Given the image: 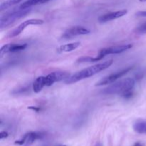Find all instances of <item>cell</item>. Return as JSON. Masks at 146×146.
Here are the masks:
<instances>
[{
	"mask_svg": "<svg viewBox=\"0 0 146 146\" xmlns=\"http://www.w3.org/2000/svg\"><path fill=\"white\" fill-rule=\"evenodd\" d=\"M135 80L131 78H126L113 84L105 89L102 93L106 95L119 94L125 98H131L133 94Z\"/></svg>",
	"mask_w": 146,
	"mask_h": 146,
	"instance_id": "1",
	"label": "cell"
},
{
	"mask_svg": "<svg viewBox=\"0 0 146 146\" xmlns=\"http://www.w3.org/2000/svg\"><path fill=\"white\" fill-rule=\"evenodd\" d=\"M113 63V60L111 59L84 68V69L81 70L78 72H76L74 75L71 76L69 78L66 80L65 83L66 84H72L81 81V80L85 79V78H88L89 77L93 76L101 72V71L108 68V67L112 65Z\"/></svg>",
	"mask_w": 146,
	"mask_h": 146,
	"instance_id": "2",
	"label": "cell"
},
{
	"mask_svg": "<svg viewBox=\"0 0 146 146\" xmlns=\"http://www.w3.org/2000/svg\"><path fill=\"white\" fill-rule=\"evenodd\" d=\"M30 11H31V7L25 9L19 7L17 9H14L13 11L4 14L0 18V28L4 29L9 27L11 24L15 22L17 20L22 18L29 14Z\"/></svg>",
	"mask_w": 146,
	"mask_h": 146,
	"instance_id": "3",
	"label": "cell"
},
{
	"mask_svg": "<svg viewBox=\"0 0 146 146\" xmlns=\"http://www.w3.org/2000/svg\"><path fill=\"white\" fill-rule=\"evenodd\" d=\"M44 135L45 134L42 132H29L26 133L21 139L16 141L15 143L21 146H30L37 140L42 139Z\"/></svg>",
	"mask_w": 146,
	"mask_h": 146,
	"instance_id": "4",
	"label": "cell"
},
{
	"mask_svg": "<svg viewBox=\"0 0 146 146\" xmlns=\"http://www.w3.org/2000/svg\"><path fill=\"white\" fill-rule=\"evenodd\" d=\"M44 23V21L43 19H30L26 20V21H23L21 24H20L18 27L16 29H14L13 31L9 34V37L12 38V37H15L19 35L29 25H40V24H43Z\"/></svg>",
	"mask_w": 146,
	"mask_h": 146,
	"instance_id": "5",
	"label": "cell"
},
{
	"mask_svg": "<svg viewBox=\"0 0 146 146\" xmlns=\"http://www.w3.org/2000/svg\"><path fill=\"white\" fill-rule=\"evenodd\" d=\"M132 68V67H128V68H125V69L122 70V71H118V72L115 73V74H110V75L104 77V78H101L99 81H98V82L96 84V86H101L103 85H108V84H112V83L117 81L118 78H121V77L123 76L124 75L128 74Z\"/></svg>",
	"mask_w": 146,
	"mask_h": 146,
	"instance_id": "6",
	"label": "cell"
},
{
	"mask_svg": "<svg viewBox=\"0 0 146 146\" xmlns=\"http://www.w3.org/2000/svg\"><path fill=\"white\" fill-rule=\"evenodd\" d=\"M133 47V45L131 44H123V45H118L114 46L108 47V48H104L100 50L98 52V55L101 56L104 58L106 55L109 54H121L124 51L129 50Z\"/></svg>",
	"mask_w": 146,
	"mask_h": 146,
	"instance_id": "7",
	"label": "cell"
},
{
	"mask_svg": "<svg viewBox=\"0 0 146 146\" xmlns=\"http://www.w3.org/2000/svg\"><path fill=\"white\" fill-rule=\"evenodd\" d=\"M71 76L70 74L64 71H56V72H52L45 76L46 86H51L54 83L58 82V81L66 80L67 78Z\"/></svg>",
	"mask_w": 146,
	"mask_h": 146,
	"instance_id": "8",
	"label": "cell"
},
{
	"mask_svg": "<svg viewBox=\"0 0 146 146\" xmlns=\"http://www.w3.org/2000/svg\"><path fill=\"white\" fill-rule=\"evenodd\" d=\"M90 32H91L90 30L86 27H81V26H76V27H71L70 29H67L63 34V38L70 39V38H72L73 37L76 36L88 34Z\"/></svg>",
	"mask_w": 146,
	"mask_h": 146,
	"instance_id": "9",
	"label": "cell"
},
{
	"mask_svg": "<svg viewBox=\"0 0 146 146\" xmlns=\"http://www.w3.org/2000/svg\"><path fill=\"white\" fill-rule=\"evenodd\" d=\"M27 46V44H8L3 46L0 49V56L8 53H14L24 50Z\"/></svg>",
	"mask_w": 146,
	"mask_h": 146,
	"instance_id": "10",
	"label": "cell"
},
{
	"mask_svg": "<svg viewBox=\"0 0 146 146\" xmlns=\"http://www.w3.org/2000/svg\"><path fill=\"white\" fill-rule=\"evenodd\" d=\"M127 13H128V10L126 9H122L117 11H113V12L108 13V14H104V15L99 17L98 19V21H99V23L108 22V21H112V20L120 18V17H123Z\"/></svg>",
	"mask_w": 146,
	"mask_h": 146,
	"instance_id": "11",
	"label": "cell"
},
{
	"mask_svg": "<svg viewBox=\"0 0 146 146\" xmlns=\"http://www.w3.org/2000/svg\"><path fill=\"white\" fill-rule=\"evenodd\" d=\"M46 86L45 76H39L33 83V91L35 93H39Z\"/></svg>",
	"mask_w": 146,
	"mask_h": 146,
	"instance_id": "12",
	"label": "cell"
},
{
	"mask_svg": "<svg viewBox=\"0 0 146 146\" xmlns=\"http://www.w3.org/2000/svg\"><path fill=\"white\" fill-rule=\"evenodd\" d=\"M81 43L80 42H74V43H70V44H64V45L58 47L57 49L58 52H71V51H74L76 49L78 46H80Z\"/></svg>",
	"mask_w": 146,
	"mask_h": 146,
	"instance_id": "13",
	"label": "cell"
},
{
	"mask_svg": "<svg viewBox=\"0 0 146 146\" xmlns=\"http://www.w3.org/2000/svg\"><path fill=\"white\" fill-rule=\"evenodd\" d=\"M133 129L139 134H146V121H138L133 125Z\"/></svg>",
	"mask_w": 146,
	"mask_h": 146,
	"instance_id": "14",
	"label": "cell"
},
{
	"mask_svg": "<svg viewBox=\"0 0 146 146\" xmlns=\"http://www.w3.org/2000/svg\"><path fill=\"white\" fill-rule=\"evenodd\" d=\"M101 59H103V57L99 55H98L96 57L83 56V57H81V58H78V59L76 60V63H78V64H82V63L96 62V61H101Z\"/></svg>",
	"mask_w": 146,
	"mask_h": 146,
	"instance_id": "15",
	"label": "cell"
},
{
	"mask_svg": "<svg viewBox=\"0 0 146 146\" xmlns=\"http://www.w3.org/2000/svg\"><path fill=\"white\" fill-rule=\"evenodd\" d=\"M51 1V0H28V1L23 3L22 4H21L19 7H21V8H23V9L30 8V7H31L32 6L37 5V4H44V3L47 2V1Z\"/></svg>",
	"mask_w": 146,
	"mask_h": 146,
	"instance_id": "16",
	"label": "cell"
},
{
	"mask_svg": "<svg viewBox=\"0 0 146 146\" xmlns=\"http://www.w3.org/2000/svg\"><path fill=\"white\" fill-rule=\"evenodd\" d=\"M21 1L22 0H7V1H4L0 4V11H4V10L7 9L9 7L19 4Z\"/></svg>",
	"mask_w": 146,
	"mask_h": 146,
	"instance_id": "17",
	"label": "cell"
},
{
	"mask_svg": "<svg viewBox=\"0 0 146 146\" xmlns=\"http://www.w3.org/2000/svg\"><path fill=\"white\" fill-rule=\"evenodd\" d=\"M135 32L138 34H146V22L143 23L135 29Z\"/></svg>",
	"mask_w": 146,
	"mask_h": 146,
	"instance_id": "18",
	"label": "cell"
},
{
	"mask_svg": "<svg viewBox=\"0 0 146 146\" xmlns=\"http://www.w3.org/2000/svg\"><path fill=\"white\" fill-rule=\"evenodd\" d=\"M9 136V133L6 131H1L0 133V138L1 139H4V138H7Z\"/></svg>",
	"mask_w": 146,
	"mask_h": 146,
	"instance_id": "19",
	"label": "cell"
},
{
	"mask_svg": "<svg viewBox=\"0 0 146 146\" xmlns=\"http://www.w3.org/2000/svg\"><path fill=\"white\" fill-rule=\"evenodd\" d=\"M137 17H146V11H138L135 14Z\"/></svg>",
	"mask_w": 146,
	"mask_h": 146,
	"instance_id": "20",
	"label": "cell"
},
{
	"mask_svg": "<svg viewBox=\"0 0 146 146\" xmlns=\"http://www.w3.org/2000/svg\"><path fill=\"white\" fill-rule=\"evenodd\" d=\"M28 108L29 109L32 110V111H34L35 112H38V111H40V110H41L38 107H36V106H29Z\"/></svg>",
	"mask_w": 146,
	"mask_h": 146,
	"instance_id": "21",
	"label": "cell"
},
{
	"mask_svg": "<svg viewBox=\"0 0 146 146\" xmlns=\"http://www.w3.org/2000/svg\"><path fill=\"white\" fill-rule=\"evenodd\" d=\"M133 146H142V145H141V143H136Z\"/></svg>",
	"mask_w": 146,
	"mask_h": 146,
	"instance_id": "22",
	"label": "cell"
},
{
	"mask_svg": "<svg viewBox=\"0 0 146 146\" xmlns=\"http://www.w3.org/2000/svg\"><path fill=\"white\" fill-rule=\"evenodd\" d=\"M95 146H102V145H101L100 143H96V145Z\"/></svg>",
	"mask_w": 146,
	"mask_h": 146,
	"instance_id": "23",
	"label": "cell"
},
{
	"mask_svg": "<svg viewBox=\"0 0 146 146\" xmlns=\"http://www.w3.org/2000/svg\"><path fill=\"white\" fill-rule=\"evenodd\" d=\"M140 1H141V2H144V1H146V0H139Z\"/></svg>",
	"mask_w": 146,
	"mask_h": 146,
	"instance_id": "24",
	"label": "cell"
},
{
	"mask_svg": "<svg viewBox=\"0 0 146 146\" xmlns=\"http://www.w3.org/2000/svg\"><path fill=\"white\" fill-rule=\"evenodd\" d=\"M58 146H66V145H58Z\"/></svg>",
	"mask_w": 146,
	"mask_h": 146,
	"instance_id": "25",
	"label": "cell"
}]
</instances>
